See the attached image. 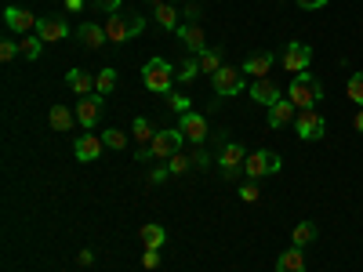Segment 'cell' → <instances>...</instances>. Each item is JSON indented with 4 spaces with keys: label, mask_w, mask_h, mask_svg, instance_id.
Wrapping results in <instances>:
<instances>
[{
    "label": "cell",
    "mask_w": 363,
    "mask_h": 272,
    "mask_svg": "<svg viewBox=\"0 0 363 272\" xmlns=\"http://www.w3.org/2000/svg\"><path fill=\"white\" fill-rule=\"evenodd\" d=\"M287 98L298 106V109H316V102L323 98V84L306 69V73H294V80L287 84Z\"/></svg>",
    "instance_id": "cell-1"
},
{
    "label": "cell",
    "mask_w": 363,
    "mask_h": 272,
    "mask_svg": "<svg viewBox=\"0 0 363 272\" xmlns=\"http://www.w3.org/2000/svg\"><path fill=\"white\" fill-rule=\"evenodd\" d=\"M142 80L153 95H171L174 84H178V73H174V66L167 62V58H149V62L142 66Z\"/></svg>",
    "instance_id": "cell-2"
},
{
    "label": "cell",
    "mask_w": 363,
    "mask_h": 272,
    "mask_svg": "<svg viewBox=\"0 0 363 272\" xmlns=\"http://www.w3.org/2000/svg\"><path fill=\"white\" fill-rule=\"evenodd\" d=\"M280 167H284L280 153H272V149H255V153H247L244 174L247 178H269V174H277Z\"/></svg>",
    "instance_id": "cell-3"
},
{
    "label": "cell",
    "mask_w": 363,
    "mask_h": 272,
    "mask_svg": "<svg viewBox=\"0 0 363 272\" xmlns=\"http://www.w3.org/2000/svg\"><path fill=\"white\" fill-rule=\"evenodd\" d=\"M211 87H215V95H218V98H233V95H240V91L247 87L244 69H236V66H222L215 76H211Z\"/></svg>",
    "instance_id": "cell-4"
},
{
    "label": "cell",
    "mask_w": 363,
    "mask_h": 272,
    "mask_svg": "<svg viewBox=\"0 0 363 272\" xmlns=\"http://www.w3.org/2000/svg\"><path fill=\"white\" fill-rule=\"evenodd\" d=\"M294 131H298L301 142H320V138L327 135V120L320 116V109H298Z\"/></svg>",
    "instance_id": "cell-5"
},
{
    "label": "cell",
    "mask_w": 363,
    "mask_h": 272,
    "mask_svg": "<svg viewBox=\"0 0 363 272\" xmlns=\"http://www.w3.org/2000/svg\"><path fill=\"white\" fill-rule=\"evenodd\" d=\"M280 62H284V69L294 76V73H306L309 66H313V47L309 44H301V40H291L287 47H284V55H280Z\"/></svg>",
    "instance_id": "cell-6"
},
{
    "label": "cell",
    "mask_w": 363,
    "mask_h": 272,
    "mask_svg": "<svg viewBox=\"0 0 363 272\" xmlns=\"http://www.w3.org/2000/svg\"><path fill=\"white\" fill-rule=\"evenodd\" d=\"M182 142H186V135H182V128H164V131H157V138H153V160H171L174 153H182Z\"/></svg>",
    "instance_id": "cell-7"
},
{
    "label": "cell",
    "mask_w": 363,
    "mask_h": 272,
    "mask_svg": "<svg viewBox=\"0 0 363 272\" xmlns=\"http://www.w3.org/2000/svg\"><path fill=\"white\" fill-rule=\"evenodd\" d=\"M244 164H247V149L240 145V142H225L222 157H218V167H222L225 181H233V178H236L240 171H244Z\"/></svg>",
    "instance_id": "cell-8"
},
{
    "label": "cell",
    "mask_w": 363,
    "mask_h": 272,
    "mask_svg": "<svg viewBox=\"0 0 363 272\" xmlns=\"http://www.w3.org/2000/svg\"><path fill=\"white\" fill-rule=\"evenodd\" d=\"M178 128H182V135H186V142H193V145H203L207 142V116H200V113H186V116H178Z\"/></svg>",
    "instance_id": "cell-9"
},
{
    "label": "cell",
    "mask_w": 363,
    "mask_h": 272,
    "mask_svg": "<svg viewBox=\"0 0 363 272\" xmlns=\"http://www.w3.org/2000/svg\"><path fill=\"white\" fill-rule=\"evenodd\" d=\"M106 26V40L109 44H128L131 37H135V22H131V15H109V22H102Z\"/></svg>",
    "instance_id": "cell-10"
},
{
    "label": "cell",
    "mask_w": 363,
    "mask_h": 272,
    "mask_svg": "<svg viewBox=\"0 0 363 272\" xmlns=\"http://www.w3.org/2000/svg\"><path fill=\"white\" fill-rule=\"evenodd\" d=\"M102 135H91V131H84L77 142H73V157L80 160V164H91V160H99L102 157Z\"/></svg>",
    "instance_id": "cell-11"
},
{
    "label": "cell",
    "mask_w": 363,
    "mask_h": 272,
    "mask_svg": "<svg viewBox=\"0 0 363 272\" xmlns=\"http://www.w3.org/2000/svg\"><path fill=\"white\" fill-rule=\"evenodd\" d=\"M280 62V55L277 51H255L251 58L240 69H244V76H255V80H262V76H269V69Z\"/></svg>",
    "instance_id": "cell-12"
},
{
    "label": "cell",
    "mask_w": 363,
    "mask_h": 272,
    "mask_svg": "<svg viewBox=\"0 0 363 272\" xmlns=\"http://www.w3.org/2000/svg\"><path fill=\"white\" fill-rule=\"evenodd\" d=\"M4 22H8L11 33H22V37H29V33L40 26V18H37L33 11H26V8H8V11H4Z\"/></svg>",
    "instance_id": "cell-13"
},
{
    "label": "cell",
    "mask_w": 363,
    "mask_h": 272,
    "mask_svg": "<svg viewBox=\"0 0 363 272\" xmlns=\"http://www.w3.org/2000/svg\"><path fill=\"white\" fill-rule=\"evenodd\" d=\"M73 113H77V120H80V128L91 131V128L99 124V116H102V95H84Z\"/></svg>",
    "instance_id": "cell-14"
},
{
    "label": "cell",
    "mask_w": 363,
    "mask_h": 272,
    "mask_svg": "<svg viewBox=\"0 0 363 272\" xmlns=\"http://www.w3.org/2000/svg\"><path fill=\"white\" fill-rule=\"evenodd\" d=\"M294 120H298V106L284 95L277 106H269V128L272 131H280V128H287V124H294Z\"/></svg>",
    "instance_id": "cell-15"
},
{
    "label": "cell",
    "mask_w": 363,
    "mask_h": 272,
    "mask_svg": "<svg viewBox=\"0 0 363 272\" xmlns=\"http://www.w3.org/2000/svg\"><path fill=\"white\" fill-rule=\"evenodd\" d=\"M251 98H255L258 106H265V109H269V106H277L284 95H280V84H277V80L262 76V80H255V84H251Z\"/></svg>",
    "instance_id": "cell-16"
},
{
    "label": "cell",
    "mask_w": 363,
    "mask_h": 272,
    "mask_svg": "<svg viewBox=\"0 0 363 272\" xmlns=\"http://www.w3.org/2000/svg\"><path fill=\"white\" fill-rule=\"evenodd\" d=\"M77 37H80V44H84L87 51H102V47L109 44V40H106V26H99V22H80Z\"/></svg>",
    "instance_id": "cell-17"
},
{
    "label": "cell",
    "mask_w": 363,
    "mask_h": 272,
    "mask_svg": "<svg viewBox=\"0 0 363 272\" xmlns=\"http://www.w3.org/2000/svg\"><path fill=\"white\" fill-rule=\"evenodd\" d=\"M37 37H40L44 44H55V40H66V37H69V22H62V18H55V15H48V18H40V26H37Z\"/></svg>",
    "instance_id": "cell-18"
},
{
    "label": "cell",
    "mask_w": 363,
    "mask_h": 272,
    "mask_svg": "<svg viewBox=\"0 0 363 272\" xmlns=\"http://www.w3.org/2000/svg\"><path fill=\"white\" fill-rule=\"evenodd\" d=\"M178 37H182V44H186L193 55H203V51H207V37H203V26H200V22L178 26Z\"/></svg>",
    "instance_id": "cell-19"
},
{
    "label": "cell",
    "mask_w": 363,
    "mask_h": 272,
    "mask_svg": "<svg viewBox=\"0 0 363 272\" xmlns=\"http://www.w3.org/2000/svg\"><path fill=\"white\" fill-rule=\"evenodd\" d=\"M138 239H142V247H153V251H160V247L167 244V229H164V225H157V222L138 225Z\"/></svg>",
    "instance_id": "cell-20"
},
{
    "label": "cell",
    "mask_w": 363,
    "mask_h": 272,
    "mask_svg": "<svg viewBox=\"0 0 363 272\" xmlns=\"http://www.w3.org/2000/svg\"><path fill=\"white\" fill-rule=\"evenodd\" d=\"M277 272H306V251L301 247H291L277 258Z\"/></svg>",
    "instance_id": "cell-21"
},
{
    "label": "cell",
    "mask_w": 363,
    "mask_h": 272,
    "mask_svg": "<svg viewBox=\"0 0 363 272\" xmlns=\"http://www.w3.org/2000/svg\"><path fill=\"white\" fill-rule=\"evenodd\" d=\"M48 124H51L55 131H73V124H77V113H73L69 106H51V113H48Z\"/></svg>",
    "instance_id": "cell-22"
},
{
    "label": "cell",
    "mask_w": 363,
    "mask_h": 272,
    "mask_svg": "<svg viewBox=\"0 0 363 272\" xmlns=\"http://www.w3.org/2000/svg\"><path fill=\"white\" fill-rule=\"evenodd\" d=\"M196 58H200V73H203V76H215V73L225 66L218 47H207V51H203V55H196Z\"/></svg>",
    "instance_id": "cell-23"
},
{
    "label": "cell",
    "mask_w": 363,
    "mask_h": 272,
    "mask_svg": "<svg viewBox=\"0 0 363 272\" xmlns=\"http://www.w3.org/2000/svg\"><path fill=\"white\" fill-rule=\"evenodd\" d=\"M66 84H69V91H77V95L84 98L87 91L95 87V76H87L84 69H69V73H66Z\"/></svg>",
    "instance_id": "cell-24"
},
{
    "label": "cell",
    "mask_w": 363,
    "mask_h": 272,
    "mask_svg": "<svg viewBox=\"0 0 363 272\" xmlns=\"http://www.w3.org/2000/svg\"><path fill=\"white\" fill-rule=\"evenodd\" d=\"M316 236H320V229H316L313 222H298V225H294V232H291L294 247H309V244H313Z\"/></svg>",
    "instance_id": "cell-25"
},
{
    "label": "cell",
    "mask_w": 363,
    "mask_h": 272,
    "mask_svg": "<svg viewBox=\"0 0 363 272\" xmlns=\"http://www.w3.org/2000/svg\"><path fill=\"white\" fill-rule=\"evenodd\" d=\"M18 51H22V58H29V62H37L40 51H44V40H40L37 33H29V37H22V40H18Z\"/></svg>",
    "instance_id": "cell-26"
},
{
    "label": "cell",
    "mask_w": 363,
    "mask_h": 272,
    "mask_svg": "<svg viewBox=\"0 0 363 272\" xmlns=\"http://www.w3.org/2000/svg\"><path fill=\"white\" fill-rule=\"evenodd\" d=\"M157 22H160L164 29H178V26H182V18H178V11H174L171 0H164V4L157 8Z\"/></svg>",
    "instance_id": "cell-27"
},
{
    "label": "cell",
    "mask_w": 363,
    "mask_h": 272,
    "mask_svg": "<svg viewBox=\"0 0 363 272\" xmlns=\"http://www.w3.org/2000/svg\"><path fill=\"white\" fill-rule=\"evenodd\" d=\"M153 138H157L153 124H149L145 116H135V142H138V145H153Z\"/></svg>",
    "instance_id": "cell-28"
},
{
    "label": "cell",
    "mask_w": 363,
    "mask_h": 272,
    "mask_svg": "<svg viewBox=\"0 0 363 272\" xmlns=\"http://www.w3.org/2000/svg\"><path fill=\"white\" fill-rule=\"evenodd\" d=\"M113 87H116V69H113V66H106V69L95 76V95H102V98H106Z\"/></svg>",
    "instance_id": "cell-29"
},
{
    "label": "cell",
    "mask_w": 363,
    "mask_h": 272,
    "mask_svg": "<svg viewBox=\"0 0 363 272\" xmlns=\"http://www.w3.org/2000/svg\"><path fill=\"white\" fill-rule=\"evenodd\" d=\"M196 73H200V58L193 55V58H186V62H182V69H178V84H193Z\"/></svg>",
    "instance_id": "cell-30"
},
{
    "label": "cell",
    "mask_w": 363,
    "mask_h": 272,
    "mask_svg": "<svg viewBox=\"0 0 363 272\" xmlns=\"http://www.w3.org/2000/svg\"><path fill=\"white\" fill-rule=\"evenodd\" d=\"M345 95H349V102L363 106V69H359V73H352V80L345 84Z\"/></svg>",
    "instance_id": "cell-31"
},
{
    "label": "cell",
    "mask_w": 363,
    "mask_h": 272,
    "mask_svg": "<svg viewBox=\"0 0 363 272\" xmlns=\"http://www.w3.org/2000/svg\"><path fill=\"white\" fill-rule=\"evenodd\" d=\"M167 106H171V113H178V116H186V113L193 109V102H189L186 95H178V91H171V95H167Z\"/></svg>",
    "instance_id": "cell-32"
},
{
    "label": "cell",
    "mask_w": 363,
    "mask_h": 272,
    "mask_svg": "<svg viewBox=\"0 0 363 272\" xmlns=\"http://www.w3.org/2000/svg\"><path fill=\"white\" fill-rule=\"evenodd\" d=\"M189 167H193V157H186V153H174V157L167 160V171H171V174H186Z\"/></svg>",
    "instance_id": "cell-33"
},
{
    "label": "cell",
    "mask_w": 363,
    "mask_h": 272,
    "mask_svg": "<svg viewBox=\"0 0 363 272\" xmlns=\"http://www.w3.org/2000/svg\"><path fill=\"white\" fill-rule=\"evenodd\" d=\"M102 142H106L109 149H124V145H128V135H124V131H116V128H109V131L102 135Z\"/></svg>",
    "instance_id": "cell-34"
},
{
    "label": "cell",
    "mask_w": 363,
    "mask_h": 272,
    "mask_svg": "<svg viewBox=\"0 0 363 272\" xmlns=\"http://www.w3.org/2000/svg\"><path fill=\"white\" fill-rule=\"evenodd\" d=\"M91 4H95L99 11H106V15H116V11H120V4H124V0H91Z\"/></svg>",
    "instance_id": "cell-35"
},
{
    "label": "cell",
    "mask_w": 363,
    "mask_h": 272,
    "mask_svg": "<svg viewBox=\"0 0 363 272\" xmlns=\"http://www.w3.org/2000/svg\"><path fill=\"white\" fill-rule=\"evenodd\" d=\"M157 265H160V251L145 247V254H142V268H157Z\"/></svg>",
    "instance_id": "cell-36"
},
{
    "label": "cell",
    "mask_w": 363,
    "mask_h": 272,
    "mask_svg": "<svg viewBox=\"0 0 363 272\" xmlns=\"http://www.w3.org/2000/svg\"><path fill=\"white\" fill-rule=\"evenodd\" d=\"M294 4L301 8V11H320V8H327L330 0H294Z\"/></svg>",
    "instance_id": "cell-37"
},
{
    "label": "cell",
    "mask_w": 363,
    "mask_h": 272,
    "mask_svg": "<svg viewBox=\"0 0 363 272\" xmlns=\"http://www.w3.org/2000/svg\"><path fill=\"white\" fill-rule=\"evenodd\" d=\"M15 55H18V44H15V40H4V44H0V58H4V62H11Z\"/></svg>",
    "instance_id": "cell-38"
},
{
    "label": "cell",
    "mask_w": 363,
    "mask_h": 272,
    "mask_svg": "<svg viewBox=\"0 0 363 272\" xmlns=\"http://www.w3.org/2000/svg\"><path fill=\"white\" fill-rule=\"evenodd\" d=\"M258 186H244V189H240V200H244V203H258Z\"/></svg>",
    "instance_id": "cell-39"
},
{
    "label": "cell",
    "mask_w": 363,
    "mask_h": 272,
    "mask_svg": "<svg viewBox=\"0 0 363 272\" xmlns=\"http://www.w3.org/2000/svg\"><path fill=\"white\" fill-rule=\"evenodd\" d=\"M352 128H356V131H359V135H363V106H359V109H356V120H352Z\"/></svg>",
    "instance_id": "cell-40"
},
{
    "label": "cell",
    "mask_w": 363,
    "mask_h": 272,
    "mask_svg": "<svg viewBox=\"0 0 363 272\" xmlns=\"http://www.w3.org/2000/svg\"><path fill=\"white\" fill-rule=\"evenodd\" d=\"M77 261H80V265H91V261H95V254H91V251H80Z\"/></svg>",
    "instance_id": "cell-41"
},
{
    "label": "cell",
    "mask_w": 363,
    "mask_h": 272,
    "mask_svg": "<svg viewBox=\"0 0 363 272\" xmlns=\"http://www.w3.org/2000/svg\"><path fill=\"white\" fill-rule=\"evenodd\" d=\"M84 8V0H66V11H80Z\"/></svg>",
    "instance_id": "cell-42"
},
{
    "label": "cell",
    "mask_w": 363,
    "mask_h": 272,
    "mask_svg": "<svg viewBox=\"0 0 363 272\" xmlns=\"http://www.w3.org/2000/svg\"><path fill=\"white\" fill-rule=\"evenodd\" d=\"M171 4H174V0H171Z\"/></svg>",
    "instance_id": "cell-43"
}]
</instances>
